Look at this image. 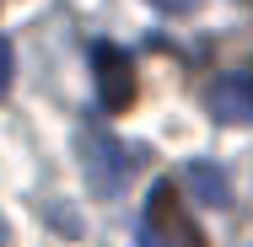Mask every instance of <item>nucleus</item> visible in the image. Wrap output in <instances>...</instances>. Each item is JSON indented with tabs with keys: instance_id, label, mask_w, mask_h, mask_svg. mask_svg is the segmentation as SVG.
Segmentation results:
<instances>
[{
	"instance_id": "1",
	"label": "nucleus",
	"mask_w": 253,
	"mask_h": 247,
	"mask_svg": "<svg viewBox=\"0 0 253 247\" xmlns=\"http://www.w3.org/2000/svg\"><path fill=\"white\" fill-rule=\"evenodd\" d=\"M140 247H205L194 215L183 210V199L172 183H156L146 199V220H140Z\"/></svg>"
},
{
	"instance_id": "2",
	"label": "nucleus",
	"mask_w": 253,
	"mask_h": 247,
	"mask_svg": "<svg viewBox=\"0 0 253 247\" xmlns=\"http://www.w3.org/2000/svg\"><path fill=\"white\" fill-rule=\"evenodd\" d=\"M81 167H86L92 194H119L129 183V156H124V145L108 129H92V124L81 129Z\"/></svg>"
},
{
	"instance_id": "3",
	"label": "nucleus",
	"mask_w": 253,
	"mask_h": 247,
	"mask_svg": "<svg viewBox=\"0 0 253 247\" xmlns=\"http://www.w3.org/2000/svg\"><path fill=\"white\" fill-rule=\"evenodd\" d=\"M92 70H97V97L108 113H124L135 92H140V81H135V59L119 49V43H97L92 49Z\"/></svg>"
},
{
	"instance_id": "4",
	"label": "nucleus",
	"mask_w": 253,
	"mask_h": 247,
	"mask_svg": "<svg viewBox=\"0 0 253 247\" xmlns=\"http://www.w3.org/2000/svg\"><path fill=\"white\" fill-rule=\"evenodd\" d=\"M210 113L215 124H253V70H232L210 86Z\"/></svg>"
},
{
	"instance_id": "5",
	"label": "nucleus",
	"mask_w": 253,
	"mask_h": 247,
	"mask_svg": "<svg viewBox=\"0 0 253 247\" xmlns=\"http://www.w3.org/2000/svg\"><path fill=\"white\" fill-rule=\"evenodd\" d=\"M183 183H189V194L210 204V210H226L232 204V177L215 167V161H194V167H183Z\"/></svg>"
},
{
	"instance_id": "6",
	"label": "nucleus",
	"mask_w": 253,
	"mask_h": 247,
	"mask_svg": "<svg viewBox=\"0 0 253 247\" xmlns=\"http://www.w3.org/2000/svg\"><path fill=\"white\" fill-rule=\"evenodd\" d=\"M11 70H16V65H11V43L0 38V97L11 92Z\"/></svg>"
},
{
	"instance_id": "7",
	"label": "nucleus",
	"mask_w": 253,
	"mask_h": 247,
	"mask_svg": "<svg viewBox=\"0 0 253 247\" xmlns=\"http://www.w3.org/2000/svg\"><path fill=\"white\" fill-rule=\"evenodd\" d=\"M156 11H172V16H183V11H194V5H200V0H151Z\"/></svg>"
}]
</instances>
